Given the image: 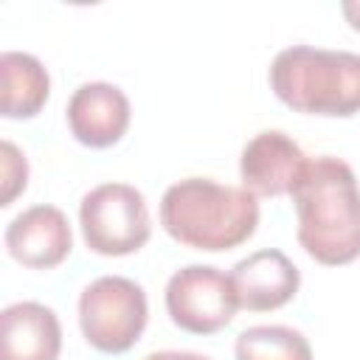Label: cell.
Listing matches in <instances>:
<instances>
[{"label": "cell", "mask_w": 360, "mask_h": 360, "mask_svg": "<svg viewBox=\"0 0 360 360\" xmlns=\"http://www.w3.org/2000/svg\"><path fill=\"white\" fill-rule=\"evenodd\" d=\"M298 245L318 264L340 267L360 256V183L340 158H312L292 188Z\"/></svg>", "instance_id": "cell-1"}, {"label": "cell", "mask_w": 360, "mask_h": 360, "mask_svg": "<svg viewBox=\"0 0 360 360\" xmlns=\"http://www.w3.org/2000/svg\"><path fill=\"white\" fill-rule=\"evenodd\" d=\"M160 225L186 248L208 253L231 250L256 233L259 197L211 177H186L163 191Z\"/></svg>", "instance_id": "cell-2"}, {"label": "cell", "mask_w": 360, "mask_h": 360, "mask_svg": "<svg viewBox=\"0 0 360 360\" xmlns=\"http://www.w3.org/2000/svg\"><path fill=\"white\" fill-rule=\"evenodd\" d=\"M270 90L304 115L349 118L360 112V53L292 45L273 56Z\"/></svg>", "instance_id": "cell-3"}, {"label": "cell", "mask_w": 360, "mask_h": 360, "mask_svg": "<svg viewBox=\"0 0 360 360\" xmlns=\"http://www.w3.org/2000/svg\"><path fill=\"white\" fill-rule=\"evenodd\" d=\"M146 318V292L127 276H98L79 295L82 335L104 354L129 352L143 335Z\"/></svg>", "instance_id": "cell-4"}, {"label": "cell", "mask_w": 360, "mask_h": 360, "mask_svg": "<svg viewBox=\"0 0 360 360\" xmlns=\"http://www.w3.org/2000/svg\"><path fill=\"white\" fill-rule=\"evenodd\" d=\"M84 245L98 256H129L149 242L152 219L143 194L129 183H101L79 202Z\"/></svg>", "instance_id": "cell-5"}, {"label": "cell", "mask_w": 360, "mask_h": 360, "mask_svg": "<svg viewBox=\"0 0 360 360\" xmlns=\"http://www.w3.org/2000/svg\"><path fill=\"white\" fill-rule=\"evenodd\" d=\"M163 301L172 323L191 335L225 329L239 309L231 273L214 264H186L174 270L166 281Z\"/></svg>", "instance_id": "cell-6"}, {"label": "cell", "mask_w": 360, "mask_h": 360, "mask_svg": "<svg viewBox=\"0 0 360 360\" xmlns=\"http://www.w3.org/2000/svg\"><path fill=\"white\" fill-rule=\"evenodd\" d=\"M309 158L304 149L281 129L256 132L239 158L242 188L256 197H284L298 186Z\"/></svg>", "instance_id": "cell-7"}, {"label": "cell", "mask_w": 360, "mask_h": 360, "mask_svg": "<svg viewBox=\"0 0 360 360\" xmlns=\"http://www.w3.org/2000/svg\"><path fill=\"white\" fill-rule=\"evenodd\" d=\"M6 250L14 262L31 270H51L73 250V231L68 217L48 202L20 211L6 228Z\"/></svg>", "instance_id": "cell-8"}, {"label": "cell", "mask_w": 360, "mask_h": 360, "mask_svg": "<svg viewBox=\"0 0 360 360\" xmlns=\"http://www.w3.org/2000/svg\"><path fill=\"white\" fill-rule=\"evenodd\" d=\"M65 118H68L70 135L79 143L90 149H107L124 138L132 110H129L127 93L118 84L84 82L68 98Z\"/></svg>", "instance_id": "cell-9"}, {"label": "cell", "mask_w": 360, "mask_h": 360, "mask_svg": "<svg viewBox=\"0 0 360 360\" xmlns=\"http://www.w3.org/2000/svg\"><path fill=\"white\" fill-rule=\"evenodd\" d=\"M231 281L242 309L270 312L295 298L301 287V273L287 253L276 248H262L233 264Z\"/></svg>", "instance_id": "cell-10"}, {"label": "cell", "mask_w": 360, "mask_h": 360, "mask_svg": "<svg viewBox=\"0 0 360 360\" xmlns=\"http://www.w3.org/2000/svg\"><path fill=\"white\" fill-rule=\"evenodd\" d=\"M62 326L51 307L17 301L0 312V360H59Z\"/></svg>", "instance_id": "cell-11"}, {"label": "cell", "mask_w": 360, "mask_h": 360, "mask_svg": "<svg viewBox=\"0 0 360 360\" xmlns=\"http://www.w3.org/2000/svg\"><path fill=\"white\" fill-rule=\"evenodd\" d=\"M51 93L45 65L25 51L0 53V112L3 118H34Z\"/></svg>", "instance_id": "cell-12"}, {"label": "cell", "mask_w": 360, "mask_h": 360, "mask_svg": "<svg viewBox=\"0 0 360 360\" xmlns=\"http://www.w3.org/2000/svg\"><path fill=\"white\" fill-rule=\"evenodd\" d=\"M233 354L236 360H312V346L292 326L259 323L239 332Z\"/></svg>", "instance_id": "cell-13"}, {"label": "cell", "mask_w": 360, "mask_h": 360, "mask_svg": "<svg viewBox=\"0 0 360 360\" xmlns=\"http://www.w3.org/2000/svg\"><path fill=\"white\" fill-rule=\"evenodd\" d=\"M28 186V160L25 155L11 143L0 141V205H11L17 194H22Z\"/></svg>", "instance_id": "cell-14"}, {"label": "cell", "mask_w": 360, "mask_h": 360, "mask_svg": "<svg viewBox=\"0 0 360 360\" xmlns=\"http://www.w3.org/2000/svg\"><path fill=\"white\" fill-rule=\"evenodd\" d=\"M143 360H211L208 354L200 352H174V349H163V352H152Z\"/></svg>", "instance_id": "cell-15"}, {"label": "cell", "mask_w": 360, "mask_h": 360, "mask_svg": "<svg viewBox=\"0 0 360 360\" xmlns=\"http://www.w3.org/2000/svg\"><path fill=\"white\" fill-rule=\"evenodd\" d=\"M340 11H343V17L349 20V25H352L354 31H360V0H346V3H340Z\"/></svg>", "instance_id": "cell-16"}]
</instances>
